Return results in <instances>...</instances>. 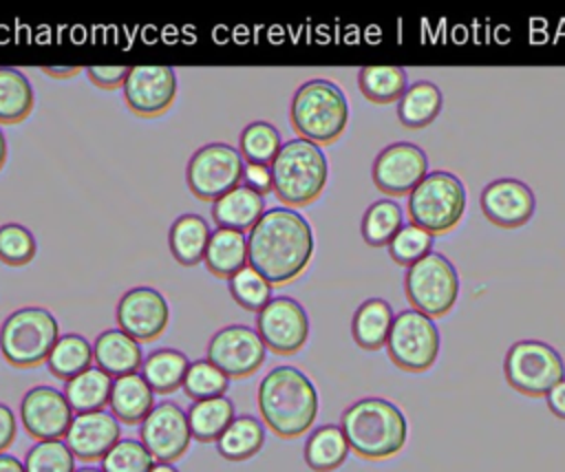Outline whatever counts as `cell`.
<instances>
[{
	"mask_svg": "<svg viewBox=\"0 0 565 472\" xmlns=\"http://www.w3.org/2000/svg\"><path fill=\"white\" fill-rule=\"evenodd\" d=\"M265 342L258 331L245 324H227L218 329L207 344V360L227 377H247L265 362Z\"/></svg>",
	"mask_w": 565,
	"mask_h": 472,
	"instance_id": "13",
	"label": "cell"
},
{
	"mask_svg": "<svg viewBox=\"0 0 565 472\" xmlns=\"http://www.w3.org/2000/svg\"><path fill=\"white\" fill-rule=\"evenodd\" d=\"M269 170L274 194L289 207L316 201L329 176L327 157L320 146L300 137L280 146Z\"/></svg>",
	"mask_w": 565,
	"mask_h": 472,
	"instance_id": "4",
	"label": "cell"
},
{
	"mask_svg": "<svg viewBox=\"0 0 565 472\" xmlns=\"http://www.w3.org/2000/svg\"><path fill=\"white\" fill-rule=\"evenodd\" d=\"M289 119L300 139L313 143H331L344 132L349 124V104L338 84L316 77L296 88Z\"/></svg>",
	"mask_w": 565,
	"mask_h": 472,
	"instance_id": "5",
	"label": "cell"
},
{
	"mask_svg": "<svg viewBox=\"0 0 565 472\" xmlns=\"http://www.w3.org/2000/svg\"><path fill=\"white\" fill-rule=\"evenodd\" d=\"M4 161H7V139H4V135L0 130V168L4 165Z\"/></svg>",
	"mask_w": 565,
	"mask_h": 472,
	"instance_id": "51",
	"label": "cell"
},
{
	"mask_svg": "<svg viewBox=\"0 0 565 472\" xmlns=\"http://www.w3.org/2000/svg\"><path fill=\"white\" fill-rule=\"evenodd\" d=\"M245 159L230 143H205L188 161V187L201 201H216L232 187L241 185Z\"/></svg>",
	"mask_w": 565,
	"mask_h": 472,
	"instance_id": "11",
	"label": "cell"
},
{
	"mask_svg": "<svg viewBox=\"0 0 565 472\" xmlns=\"http://www.w3.org/2000/svg\"><path fill=\"white\" fill-rule=\"evenodd\" d=\"M428 172L426 152L411 141H395L380 150L373 161V183L388 196L411 194Z\"/></svg>",
	"mask_w": 565,
	"mask_h": 472,
	"instance_id": "14",
	"label": "cell"
},
{
	"mask_svg": "<svg viewBox=\"0 0 565 472\" xmlns=\"http://www.w3.org/2000/svg\"><path fill=\"white\" fill-rule=\"evenodd\" d=\"M340 428L349 448L369 461L397 454L408 439V421L404 412L388 399L362 397L344 408Z\"/></svg>",
	"mask_w": 565,
	"mask_h": 472,
	"instance_id": "3",
	"label": "cell"
},
{
	"mask_svg": "<svg viewBox=\"0 0 565 472\" xmlns=\"http://www.w3.org/2000/svg\"><path fill=\"white\" fill-rule=\"evenodd\" d=\"M256 331L267 348L278 355H291L298 353L309 337V318L298 300L276 296L258 311Z\"/></svg>",
	"mask_w": 565,
	"mask_h": 472,
	"instance_id": "12",
	"label": "cell"
},
{
	"mask_svg": "<svg viewBox=\"0 0 565 472\" xmlns=\"http://www.w3.org/2000/svg\"><path fill=\"white\" fill-rule=\"evenodd\" d=\"M108 404L117 421L132 426L141 423L150 415V410L154 408V393L139 373H130L113 379Z\"/></svg>",
	"mask_w": 565,
	"mask_h": 472,
	"instance_id": "23",
	"label": "cell"
},
{
	"mask_svg": "<svg viewBox=\"0 0 565 472\" xmlns=\"http://www.w3.org/2000/svg\"><path fill=\"white\" fill-rule=\"evenodd\" d=\"M503 373L514 390L527 397H543L565 379V364L554 346L541 340H519L505 353Z\"/></svg>",
	"mask_w": 565,
	"mask_h": 472,
	"instance_id": "9",
	"label": "cell"
},
{
	"mask_svg": "<svg viewBox=\"0 0 565 472\" xmlns=\"http://www.w3.org/2000/svg\"><path fill=\"white\" fill-rule=\"evenodd\" d=\"M280 146V135L269 121H252L241 132V154L252 165H271Z\"/></svg>",
	"mask_w": 565,
	"mask_h": 472,
	"instance_id": "37",
	"label": "cell"
},
{
	"mask_svg": "<svg viewBox=\"0 0 565 472\" xmlns=\"http://www.w3.org/2000/svg\"><path fill=\"white\" fill-rule=\"evenodd\" d=\"M545 399L552 415H556L558 419H565V379H561L554 388H550Z\"/></svg>",
	"mask_w": 565,
	"mask_h": 472,
	"instance_id": "47",
	"label": "cell"
},
{
	"mask_svg": "<svg viewBox=\"0 0 565 472\" xmlns=\"http://www.w3.org/2000/svg\"><path fill=\"white\" fill-rule=\"evenodd\" d=\"M232 421H234V404L225 395L194 401L188 410L190 432L201 443L218 441V437L225 432V428Z\"/></svg>",
	"mask_w": 565,
	"mask_h": 472,
	"instance_id": "31",
	"label": "cell"
},
{
	"mask_svg": "<svg viewBox=\"0 0 565 472\" xmlns=\"http://www.w3.org/2000/svg\"><path fill=\"white\" fill-rule=\"evenodd\" d=\"M0 472H26V468L18 457L2 452L0 454Z\"/></svg>",
	"mask_w": 565,
	"mask_h": 472,
	"instance_id": "48",
	"label": "cell"
},
{
	"mask_svg": "<svg viewBox=\"0 0 565 472\" xmlns=\"http://www.w3.org/2000/svg\"><path fill=\"white\" fill-rule=\"evenodd\" d=\"M33 108V88L26 75L11 66H0V121L18 124Z\"/></svg>",
	"mask_w": 565,
	"mask_h": 472,
	"instance_id": "35",
	"label": "cell"
},
{
	"mask_svg": "<svg viewBox=\"0 0 565 472\" xmlns=\"http://www.w3.org/2000/svg\"><path fill=\"white\" fill-rule=\"evenodd\" d=\"M234 302L247 311H260L271 300V285L249 265L227 278Z\"/></svg>",
	"mask_w": 565,
	"mask_h": 472,
	"instance_id": "39",
	"label": "cell"
},
{
	"mask_svg": "<svg viewBox=\"0 0 565 472\" xmlns=\"http://www.w3.org/2000/svg\"><path fill=\"white\" fill-rule=\"evenodd\" d=\"M57 340V320L44 307H22L7 315L0 326L2 355L18 368H31L46 362Z\"/></svg>",
	"mask_w": 565,
	"mask_h": 472,
	"instance_id": "6",
	"label": "cell"
},
{
	"mask_svg": "<svg viewBox=\"0 0 565 472\" xmlns=\"http://www.w3.org/2000/svg\"><path fill=\"white\" fill-rule=\"evenodd\" d=\"M15 430H18V426H15V415L11 412L9 406L0 404V454L13 443Z\"/></svg>",
	"mask_w": 565,
	"mask_h": 472,
	"instance_id": "46",
	"label": "cell"
},
{
	"mask_svg": "<svg viewBox=\"0 0 565 472\" xmlns=\"http://www.w3.org/2000/svg\"><path fill=\"white\" fill-rule=\"evenodd\" d=\"M258 410L265 426L282 437L305 435L318 415V390L296 366H276L258 384Z\"/></svg>",
	"mask_w": 565,
	"mask_h": 472,
	"instance_id": "2",
	"label": "cell"
},
{
	"mask_svg": "<svg viewBox=\"0 0 565 472\" xmlns=\"http://www.w3.org/2000/svg\"><path fill=\"white\" fill-rule=\"evenodd\" d=\"M349 441L340 426L324 423L316 428L305 443V461L313 472H333L349 457Z\"/></svg>",
	"mask_w": 565,
	"mask_h": 472,
	"instance_id": "27",
	"label": "cell"
},
{
	"mask_svg": "<svg viewBox=\"0 0 565 472\" xmlns=\"http://www.w3.org/2000/svg\"><path fill=\"white\" fill-rule=\"evenodd\" d=\"M430 247H433V236L426 229L408 223V225H402V229L388 243V254L397 265L411 267L419 262L424 256H428Z\"/></svg>",
	"mask_w": 565,
	"mask_h": 472,
	"instance_id": "42",
	"label": "cell"
},
{
	"mask_svg": "<svg viewBox=\"0 0 565 472\" xmlns=\"http://www.w3.org/2000/svg\"><path fill=\"white\" fill-rule=\"evenodd\" d=\"M265 443V428L252 415H238L218 437V454L227 461H245L254 457Z\"/></svg>",
	"mask_w": 565,
	"mask_h": 472,
	"instance_id": "33",
	"label": "cell"
},
{
	"mask_svg": "<svg viewBox=\"0 0 565 472\" xmlns=\"http://www.w3.org/2000/svg\"><path fill=\"white\" fill-rule=\"evenodd\" d=\"M75 472H104V470H99V468H79Z\"/></svg>",
	"mask_w": 565,
	"mask_h": 472,
	"instance_id": "52",
	"label": "cell"
},
{
	"mask_svg": "<svg viewBox=\"0 0 565 472\" xmlns=\"http://www.w3.org/2000/svg\"><path fill=\"white\" fill-rule=\"evenodd\" d=\"M404 293L415 311L441 318L459 298V276L444 254L430 251L406 269Z\"/></svg>",
	"mask_w": 565,
	"mask_h": 472,
	"instance_id": "8",
	"label": "cell"
},
{
	"mask_svg": "<svg viewBox=\"0 0 565 472\" xmlns=\"http://www.w3.org/2000/svg\"><path fill=\"white\" fill-rule=\"evenodd\" d=\"M190 360L177 348H157L141 364V377L148 382L152 393H174L183 386Z\"/></svg>",
	"mask_w": 565,
	"mask_h": 472,
	"instance_id": "30",
	"label": "cell"
},
{
	"mask_svg": "<svg viewBox=\"0 0 565 472\" xmlns=\"http://www.w3.org/2000/svg\"><path fill=\"white\" fill-rule=\"evenodd\" d=\"M399 229H402V207L391 199H380L371 203L360 223L362 238L371 247L388 245Z\"/></svg>",
	"mask_w": 565,
	"mask_h": 472,
	"instance_id": "36",
	"label": "cell"
},
{
	"mask_svg": "<svg viewBox=\"0 0 565 472\" xmlns=\"http://www.w3.org/2000/svg\"><path fill=\"white\" fill-rule=\"evenodd\" d=\"M93 357L110 377L137 373V368L143 364L139 342L121 329L102 331L93 344Z\"/></svg>",
	"mask_w": 565,
	"mask_h": 472,
	"instance_id": "21",
	"label": "cell"
},
{
	"mask_svg": "<svg viewBox=\"0 0 565 472\" xmlns=\"http://www.w3.org/2000/svg\"><path fill=\"white\" fill-rule=\"evenodd\" d=\"M444 106V95L433 82H417L397 101V119L402 126L417 130L435 121Z\"/></svg>",
	"mask_w": 565,
	"mask_h": 472,
	"instance_id": "29",
	"label": "cell"
},
{
	"mask_svg": "<svg viewBox=\"0 0 565 472\" xmlns=\"http://www.w3.org/2000/svg\"><path fill=\"white\" fill-rule=\"evenodd\" d=\"M408 218L430 236L450 232L466 212V187L459 176L437 170L408 194Z\"/></svg>",
	"mask_w": 565,
	"mask_h": 472,
	"instance_id": "7",
	"label": "cell"
},
{
	"mask_svg": "<svg viewBox=\"0 0 565 472\" xmlns=\"http://www.w3.org/2000/svg\"><path fill=\"white\" fill-rule=\"evenodd\" d=\"M64 441L79 461L104 459L108 450L119 441V421L113 412L106 410L75 415Z\"/></svg>",
	"mask_w": 565,
	"mask_h": 472,
	"instance_id": "20",
	"label": "cell"
},
{
	"mask_svg": "<svg viewBox=\"0 0 565 472\" xmlns=\"http://www.w3.org/2000/svg\"><path fill=\"white\" fill-rule=\"evenodd\" d=\"M150 472H179L172 463H154Z\"/></svg>",
	"mask_w": 565,
	"mask_h": 472,
	"instance_id": "50",
	"label": "cell"
},
{
	"mask_svg": "<svg viewBox=\"0 0 565 472\" xmlns=\"http://www.w3.org/2000/svg\"><path fill=\"white\" fill-rule=\"evenodd\" d=\"M35 256V238L20 223L0 225V260L7 265H26Z\"/></svg>",
	"mask_w": 565,
	"mask_h": 472,
	"instance_id": "43",
	"label": "cell"
},
{
	"mask_svg": "<svg viewBox=\"0 0 565 472\" xmlns=\"http://www.w3.org/2000/svg\"><path fill=\"white\" fill-rule=\"evenodd\" d=\"M227 384H230V377L221 368H216L210 360H196V362H190L188 366L183 390L194 401H203V399L225 395Z\"/></svg>",
	"mask_w": 565,
	"mask_h": 472,
	"instance_id": "38",
	"label": "cell"
},
{
	"mask_svg": "<svg viewBox=\"0 0 565 472\" xmlns=\"http://www.w3.org/2000/svg\"><path fill=\"white\" fill-rule=\"evenodd\" d=\"M263 214H265L263 194H258L245 183L232 187L230 192H225L212 203V216L218 223V227H227L236 232L252 229Z\"/></svg>",
	"mask_w": 565,
	"mask_h": 472,
	"instance_id": "22",
	"label": "cell"
},
{
	"mask_svg": "<svg viewBox=\"0 0 565 472\" xmlns=\"http://www.w3.org/2000/svg\"><path fill=\"white\" fill-rule=\"evenodd\" d=\"M20 417L24 430L38 441L66 437L73 421V408L64 393L53 386H33L20 401Z\"/></svg>",
	"mask_w": 565,
	"mask_h": 472,
	"instance_id": "16",
	"label": "cell"
},
{
	"mask_svg": "<svg viewBox=\"0 0 565 472\" xmlns=\"http://www.w3.org/2000/svg\"><path fill=\"white\" fill-rule=\"evenodd\" d=\"M210 234L212 232L201 214L188 212V214L177 216L174 223L170 225V234H168L170 251L177 258V262H181L185 267L201 262L205 256Z\"/></svg>",
	"mask_w": 565,
	"mask_h": 472,
	"instance_id": "26",
	"label": "cell"
},
{
	"mask_svg": "<svg viewBox=\"0 0 565 472\" xmlns=\"http://www.w3.org/2000/svg\"><path fill=\"white\" fill-rule=\"evenodd\" d=\"M358 86L369 101L391 104L399 101L408 90V73L402 66L375 64L362 66L358 73Z\"/></svg>",
	"mask_w": 565,
	"mask_h": 472,
	"instance_id": "32",
	"label": "cell"
},
{
	"mask_svg": "<svg viewBox=\"0 0 565 472\" xmlns=\"http://www.w3.org/2000/svg\"><path fill=\"white\" fill-rule=\"evenodd\" d=\"M24 468L26 472H75V454L62 439L38 441L26 452Z\"/></svg>",
	"mask_w": 565,
	"mask_h": 472,
	"instance_id": "40",
	"label": "cell"
},
{
	"mask_svg": "<svg viewBox=\"0 0 565 472\" xmlns=\"http://www.w3.org/2000/svg\"><path fill=\"white\" fill-rule=\"evenodd\" d=\"M177 95V75L170 66H135L124 82V99L137 115L163 112Z\"/></svg>",
	"mask_w": 565,
	"mask_h": 472,
	"instance_id": "18",
	"label": "cell"
},
{
	"mask_svg": "<svg viewBox=\"0 0 565 472\" xmlns=\"http://www.w3.org/2000/svg\"><path fill=\"white\" fill-rule=\"evenodd\" d=\"M141 443L159 463L177 461L190 446L192 432L185 410L174 401L157 404L139 426Z\"/></svg>",
	"mask_w": 565,
	"mask_h": 472,
	"instance_id": "15",
	"label": "cell"
},
{
	"mask_svg": "<svg viewBox=\"0 0 565 472\" xmlns=\"http://www.w3.org/2000/svg\"><path fill=\"white\" fill-rule=\"evenodd\" d=\"M42 73L64 79V77H73V75H77V73H79V68H77V66H42Z\"/></svg>",
	"mask_w": 565,
	"mask_h": 472,
	"instance_id": "49",
	"label": "cell"
},
{
	"mask_svg": "<svg viewBox=\"0 0 565 472\" xmlns=\"http://www.w3.org/2000/svg\"><path fill=\"white\" fill-rule=\"evenodd\" d=\"M439 344V329L435 326L433 318L415 309H404L393 320L386 351L397 368L424 373L437 362Z\"/></svg>",
	"mask_w": 565,
	"mask_h": 472,
	"instance_id": "10",
	"label": "cell"
},
{
	"mask_svg": "<svg viewBox=\"0 0 565 472\" xmlns=\"http://www.w3.org/2000/svg\"><path fill=\"white\" fill-rule=\"evenodd\" d=\"M168 302L152 287H132L117 302V324L137 342L159 337L168 326Z\"/></svg>",
	"mask_w": 565,
	"mask_h": 472,
	"instance_id": "17",
	"label": "cell"
},
{
	"mask_svg": "<svg viewBox=\"0 0 565 472\" xmlns=\"http://www.w3.org/2000/svg\"><path fill=\"white\" fill-rule=\"evenodd\" d=\"M203 262L214 276L232 278L247 267V236L236 229L216 227L210 234Z\"/></svg>",
	"mask_w": 565,
	"mask_h": 472,
	"instance_id": "24",
	"label": "cell"
},
{
	"mask_svg": "<svg viewBox=\"0 0 565 472\" xmlns=\"http://www.w3.org/2000/svg\"><path fill=\"white\" fill-rule=\"evenodd\" d=\"M88 77L93 84L102 86V88H117V86H124L130 68L128 66H108V64H102V66H88L86 68Z\"/></svg>",
	"mask_w": 565,
	"mask_h": 472,
	"instance_id": "44",
	"label": "cell"
},
{
	"mask_svg": "<svg viewBox=\"0 0 565 472\" xmlns=\"http://www.w3.org/2000/svg\"><path fill=\"white\" fill-rule=\"evenodd\" d=\"M154 457L137 439H119L102 459L104 472H150Z\"/></svg>",
	"mask_w": 565,
	"mask_h": 472,
	"instance_id": "41",
	"label": "cell"
},
{
	"mask_svg": "<svg viewBox=\"0 0 565 472\" xmlns=\"http://www.w3.org/2000/svg\"><path fill=\"white\" fill-rule=\"evenodd\" d=\"M393 307L382 298L364 300L351 320V333L360 348L377 351L386 346L391 326H393Z\"/></svg>",
	"mask_w": 565,
	"mask_h": 472,
	"instance_id": "25",
	"label": "cell"
},
{
	"mask_svg": "<svg viewBox=\"0 0 565 472\" xmlns=\"http://www.w3.org/2000/svg\"><path fill=\"white\" fill-rule=\"evenodd\" d=\"M245 185L256 190L258 194H265L271 190V170L269 165H252L245 163V174H243Z\"/></svg>",
	"mask_w": 565,
	"mask_h": 472,
	"instance_id": "45",
	"label": "cell"
},
{
	"mask_svg": "<svg viewBox=\"0 0 565 472\" xmlns=\"http://www.w3.org/2000/svg\"><path fill=\"white\" fill-rule=\"evenodd\" d=\"M93 346L90 342L79 333H64L51 348L46 357L49 371L60 379H73L86 368H90L93 362Z\"/></svg>",
	"mask_w": 565,
	"mask_h": 472,
	"instance_id": "34",
	"label": "cell"
},
{
	"mask_svg": "<svg viewBox=\"0 0 565 472\" xmlns=\"http://www.w3.org/2000/svg\"><path fill=\"white\" fill-rule=\"evenodd\" d=\"M313 232L291 207L267 210L247 236V265L269 285L294 280L311 260Z\"/></svg>",
	"mask_w": 565,
	"mask_h": 472,
	"instance_id": "1",
	"label": "cell"
},
{
	"mask_svg": "<svg viewBox=\"0 0 565 472\" xmlns=\"http://www.w3.org/2000/svg\"><path fill=\"white\" fill-rule=\"evenodd\" d=\"M110 390H113V377L99 366H90L77 377L66 382L64 397L71 404V408L77 415H82V412L104 410V406L110 401Z\"/></svg>",
	"mask_w": 565,
	"mask_h": 472,
	"instance_id": "28",
	"label": "cell"
},
{
	"mask_svg": "<svg viewBox=\"0 0 565 472\" xmlns=\"http://www.w3.org/2000/svg\"><path fill=\"white\" fill-rule=\"evenodd\" d=\"M536 201L532 190L516 179H497L481 192L483 216L499 227H521L534 214Z\"/></svg>",
	"mask_w": 565,
	"mask_h": 472,
	"instance_id": "19",
	"label": "cell"
}]
</instances>
